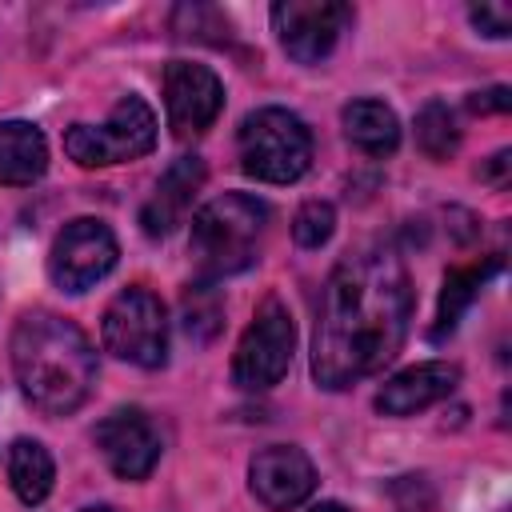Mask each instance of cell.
<instances>
[{"label":"cell","mask_w":512,"mask_h":512,"mask_svg":"<svg viewBox=\"0 0 512 512\" xmlns=\"http://www.w3.org/2000/svg\"><path fill=\"white\" fill-rule=\"evenodd\" d=\"M412 280L396 248H360L344 256L320 296L312 336V380L340 392L380 372L404 344L412 320Z\"/></svg>","instance_id":"6da1fadb"},{"label":"cell","mask_w":512,"mask_h":512,"mask_svg":"<svg viewBox=\"0 0 512 512\" xmlns=\"http://www.w3.org/2000/svg\"><path fill=\"white\" fill-rule=\"evenodd\" d=\"M236 148H240V168L264 184H292L312 164L308 124L296 112L276 108V104L256 108L240 120Z\"/></svg>","instance_id":"277c9868"},{"label":"cell","mask_w":512,"mask_h":512,"mask_svg":"<svg viewBox=\"0 0 512 512\" xmlns=\"http://www.w3.org/2000/svg\"><path fill=\"white\" fill-rule=\"evenodd\" d=\"M48 172V140L28 120H0V184L28 188Z\"/></svg>","instance_id":"9a60e30c"},{"label":"cell","mask_w":512,"mask_h":512,"mask_svg":"<svg viewBox=\"0 0 512 512\" xmlns=\"http://www.w3.org/2000/svg\"><path fill=\"white\" fill-rule=\"evenodd\" d=\"M416 144L428 160H448L460 148V124L444 100H428L416 112Z\"/></svg>","instance_id":"d6986e66"},{"label":"cell","mask_w":512,"mask_h":512,"mask_svg":"<svg viewBox=\"0 0 512 512\" xmlns=\"http://www.w3.org/2000/svg\"><path fill=\"white\" fill-rule=\"evenodd\" d=\"M164 108H168V124L180 140L200 136L216 124V116L224 108V84L208 64L172 60L164 68Z\"/></svg>","instance_id":"30bf717a"},{"label":"cell","mask_w":512,"mask_h":512,"mask_svg":"<svg viewBox=\"0 0 512 512\" xmlns=\"http://www.w3.org/2000/svg\"><path fill=\"white\" fill-rule=\"evenodd\" d=\"M312 512H344V504H336V500H324V504H316Z\"/></svg>","instance_id":"d4e9b609"},{"label":"cell","mask_w":512,"mask_h":512,"mask_svg":"<svg viewBox=\"0 0 512 512\" xmlns=\"http://www.w3.org/2000/svg\"><path fill=\"white\" fill-rule=\"evenodd\" d=\"M332 232H336V208L328 200H308V204L296 208L292 236H296L300 248H320V244L332 240Z\"/></svg>","instance_id":"ffe728a7"},{"label":"cell","mask_w":512,"mask_h":512,"mask_svg":"<svg viewBox=\"0 0 512 512\" xmlns=\"http://www.w3.org/2000/svg\"><path fill=\"white\" fill-rule=\"evenodd\" d=\"M292 348H296V324L292 312L268 296L252 324L244 328L236 352H232V384L248 388V392H264L272 384H280L292 368Z\"/></svg>","instance_id":"52a82bcc"},{"label":"cell","mask_w":512,"mask_h":512,"mask_svg":"<svg viewBox=\"0 0 512 512\" xmlns=\"http://www.w3.org/2000/svg\"><path fill=\"white\" fill-rule=\"evenodd\" d=\"M268 224V204L248 192H224L208 200L192 216V268L200 284H216L224 276L244 272L256 260L260 236Z\"/></svg>","instance_id":"3957f363"},{"label":"cell","mask_w":512,"mask_h":512,"mask_svg":"<svg viewBox=\"0 0 512 512\" xmlns=\"http://www.w3.org/2000/svg\"><path fill=\"white\" fill-rule=\"evenodd\" d=\"M8 352L16 384L32 400V408L48 416H68L92 396L96 352L72 320L32 308L16 320Z\"/></svg>","instance_id":"7a4b0ae2"},{"label":"cell","mask_w":512,"mask_h":512,"mask_svg":"<svg viewBox=\"0 0 512 512\" xmlns=\"http://www.w3.org/2000/svg\"><path fill=\"white\" fill-rule=\"evenodd\" d=\"M216 328H220V300L212 296L208 284H196L184 296V332L196 340H212Z\"/></svg>","instance_id":"44dd1931"},{"label":"cell","mask_w":512,"mask_h":512,"mask_svg":"<svg viewBox=\"0 0 512 512\" xmlns=\"http://www.w3.org/2000/svg\"><path fill=\"white\" fill-rule=\"evenodd\" d=\"M80 512H116L112 504H88V508H80Z\"/></svg>","instance_id":"484cf974"},{"label":"cell","mask_w":512,"mask_h":512,"mask_svg":"<svg viewBox=\"0 0 512 512\" xmlns=\"http://www.w3.org/2000/svg\"><path fill=\"white\" fill-rule=\"evenodd\" d=\"M352 24V8L340 0H280L272 4V32L296 64H320L332 56Z\"/></svg>","instance_id":"9c48e42d"},{"label":"cell","mask_w":512,"mask_h":512,"mask_svg":"<svg viewBox=\"0 0 512 512\" xmlns=\"http://www.w3.org/2000/svg\"><path fill=\"white\" fill-rule=\"evenodd\" d=\"M100 340L116 360L136 368H160L168 360V312L156 292L132 284L112 296L100 320Z\"/></svg>","instance_id":"8992f818"},{"label":"cell","mask_w":512,"mask_h":512,"mask_svg":"<svg viewBox=\"0 0 512 512\" xmlns=\"http://www.w3.org/2000/svg\"><path fill=\"white\" fill-rule=\"evenodd\" d=\"M340 124H344L348 144L360 148L364 156H392L400 148V120L384 100L360 96V100L344 104Z\"/></svg>","instance_id":"2e32d148"},{"label":"cell","mask_w":512,"mask_h":512,"mask_svg":"<svg viewBox=\"0 0 512 512\" xmlns=\"http://www.w3.org/2000/svg\"><path fill=\"white\" fill-rule=\"evenodd\" d=\"M508 164H512V152L500 148L496 156H488V164H480V180H488L492 188H504L508 184Z\"/></svg>","instance_id":"cb8c5ba5"},{"label":"cell","mask_w":512,"mask_h":512,"mask_svg":"<svg viewBox=\"0 0 512 512\" xmlns=\"http://www.w3.org/2000/svg\"><path fill=\"white\" fill-rule=\"evenodd\" d=\"M468 20L480 36H492V40H504L512 32V8L508 4H472Z\"/></svg>","instance_id":"7402d4cb"},{"label":"cell","mask_w":512,"mask_h":512,"mask_svg":"<svg viewBox=\"0 0 512 512\" xmlns=\"http://www.w3.org/2000/svg\"><path fill=\"white\" fill-rule=\"evenodd\" d=\"M204 176H208V172H204V160H200V156H176V160L164 168V176L156 180V188H152V196L144 200V208H140V228H144V236L160 240V236H168L176 224H184V216H188V208H192V200H196Z\"/></svg>","instance_id":"4fadbf2b"},{"label":"cell","mask_w":512,"mask_h":512,"mask_svg":"<svg viewBox=\"0 0 512 512\" xmlns=\"http://www.w3.org/2000/svg\"><path fill=\"white\" fill-rule=\"evenodd\" d=\"M500 256H484L480 264H464V268H452L444 276V288H440V300H436V320H432V340H444L456 332V324L464 320V312L472 308V300L480 296V288L500 272Z\"/></svg>","instance_id":"e0dca14e"},{"label":"cell","mask_w":512,"mask_h":512,"mask_svg":"<svg viewBox=\"0 0 512 512\" xmlns=\"http://www.w3.org/2000/svg\"><path fill=\"white\" fill-rule=\"evenodd\" d=\"M8 480H12V492L20 496V504L36 508L44 504V496L52 492V480H56V464L48 456V448L40 440H12L8 448Z\"/></svg>","instance_id":"ac0fdd59"},{"label":"cell","mask_w":512,"mask_h":512,"mask_svg":"<svg viewBox=\"0 0 512 512\" xmlns=\"http://www.w3.org/2000/svg\"><path fill=\"white\" fill-rule=\"evenodd\" d=\"M156 148V116L140 96H120L104 124H72L64 132V152L80 168H108L140 160Z\"/></svg>","instance_id":"5b68a950"},{"label":"cell","mask_w":512,"mask_h":512,"mask_svg":"<svg viewBox=\"0 0 512 512\" xmlns=\"http://www.w3.org/2000/svg\"><path fill=\"white\" fill-rule=\"evenodd\" d=\"M248 488L268 512H292L316 492V468L296 444H272L252 456Z\"/></svg>","instance_id":"7c38bea8"},{"label":"cell","mask_w":512,"mask_h":512,"mask_svg":"<svg viewBox=\"0 0 512 512\" xmlns=\"http://www.w3.org/2000/svg\"><path fill=\"white\" fill-rule=\"evenodd\" d=\"M96 448L120 480H144L160 464V432L144 408H116L96 424Z\"/></svg>","instance_id":"8fae6325"},{"label":"cell","mask_w":512,"mask_h":512,"mask_svg":"<svg viewBox=\"0 0 512 512\" xmlns=\"http://www.w3.org/2000/svg\"><path fill=\"white\" fill-rule=\"evenodd\" d=\"M116 260H120V244L112 228L96 216H76L52 240L48 276L60 292H88L116 268Z\"/></svg>","instance_id":"ba28073f"},{"label":"cell","mask_w":512,"mask_h":512,"mask_svg":"<svg viewBox=\"0 0 512 512\" xmlns=\"http://www.w3.org/2000/svg\"><path fill=\"white\" fill-rule=\"evenodd\" d=\"M468 108L480 112V116H488V112H508V108H512V92H508L504 84H496V88H488V92H472V96H468Z\"/></svg>","instance_id":"603a6c76"},{"label":"cell","mask_w":512,"mask_h":512,"mask_svg":"<svg viewBox=\"0 0 512 512\" xmlns=\"http://www.w3.org/2000/svg\"><path fill=\"white\" fill-rule=\"evenodd\" d=\"M460 384V368L448 360H424L412 364L404 372H396L392 380H384V388L376 392V412L384 416H412L432 408L436 400L452 396Z\"/></svg>","instance_id":"5bb4252c"}]
</instances>
